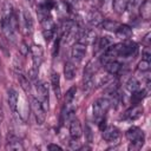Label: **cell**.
I'll list each match as a JSON object with an SVG mask.
<instances>
[{
    "label": "cell",
    "mask_w": 151,
    "mask_h": 151,
    "mask_svg": "<svg viewBox=\"0 0 151 151\" xmlns=\"http://www.w3.org/2000/svg\"><path fill=\"white\" fill-rule=\"evenodd\" d=\"M103 66L105 67L106 72H107V73H110V74H112V76L117 74V73L120 71V68H122V64H120V63H118V61H117V60H114V59H111V60L106 61Z\"/></svg>",
    "instance_id": "ac0fdd59"
},
{
    "label": "cell",
    "mask_w": 151,
    "mask_h": 151,
    "mask_svg": "<svg viewBox=\"0 0 151 151\" xmlns=\"http://www.w3.org/2000/svg\"><path fill=\"white\" fill-rule=\"evenodd\" d=\"M140 4L142 0H126V11L130 14H133L137 9H139Z\"/></svg>",
    "instance_id": "cb8c5ba5"
},
{
    "label": "cell",
    "mask_w": 151,
    "mask_h": 151,
    "mask_svg": "<svg viewBox=\"0 0 151 151\" xmlns=\"http://www.w3.org/2000/svg\"><path fill=\"white\" fill-rule=\"evenodd\" d=\"M5 149L7 151H22L24 145L17 136H14L13 133H8L7 139H6V144H5Z\"/></svg>",
    "instance_id": "ba28073f"
},
{
    "label": "cell",
    "mask_w": 151,
    "mask_h": 151,
    "mask_svg": "<svg viewBox=\"0 0 151 151\" xmlns=\"http://www.w3.org/2000/svg\"><path fill=\"white\" fill-rule=\"evenodd\" d=\"M18 79H19V83H20L22 90H24L27 94H31V90H32V88H31V83H29L28 78L20 73V74L18 76Z\"/></svg>",
    "instance_id": "7402d4cb"
},
{
    "label": "cell",
    "mask_w": 151,
    "mask_h": 151,
    "mask_svg": "<svg viewBox=\"0 0 151 151\" xmlns=\"http://www.w3.org/2000/svg\"><path fill=\"white\" fill-rule=\"evenodd\" d=\"M47 149L48 150H51V151H57V150H63V147L61 146H59V145H57V144H48L47 145Z\"/></svg>",
    "instance_id": "1f68e13d"
},
{
    "label": "cell",
    "mask_w": 151,
    "mask_h": 151,
    "mask_svg": "<svg viewBox=\"0 0 151 151\" xmlns=\"http://www.w3.org/2000/svg\"><path fill=\"white\" fill-rule=\"evenodd\" d=\"M112 6L117 14H122L126 11V0H113Z\"/></svg>",
    "instance_id": "603a6c76"
},
{
    "label": "cell",
    "mask_w": 151,
    "mask_h": 151,
    "mask_svg": "<svg viewBox=\"0 0 151 151\" xmlns=\"http://www.w3.org/2000/svg\"><path fill=\"white\" fill-rule=\"evenodd\" d=\"M29 52L32 55V61H33V68L39 70L41 61H42V55H44V51L42 47L40 45H32L29 47Z\"/></svg>",
    "instance_id": "52a82bcc"
},
{
    "label": "cell",
    "mask_w": 151,
    "mask_h": 151,
    "mask_svg": "<svg viewBox=\"0 0 151 151\" xmlns=\"http://www.w3.org/2000/svg\"><path fill=\"white\" fill-rule=\"evenodd\" d=\"M86 46L87 45H85L83 42H79V41H77L72 46V48H71V59L74 64H78L84 59V57L86 54Z\"/></svg>",
    "instance_id": "8992f818"
},
{
    "label": "cell",
    "mask_w": 151,
    "mask_h": 151,
    "mask_svg": "<svg viewBox=\"0 0 151 151\" xmlns=\"http://www.w3.org/2000/svg\"><path fill=\"white\" fill-rule=\"evenodd\" d=\"M0 64H1V63H0Z\"/></svg>",
    "instance_id": "e575fe53"
},
{
    "label": "cell",
    "mask_w": 151,
    "mask_h": 151,
    "mask_svg": "<svg viewBox=\"0 0 151 151\" xmlns=\"http://www.w3.org/2000/svg\"><path fill=\"white\" fill-rule=\"evenodd\" d=\"M87 21H88V24H90L91 26H93V27H99V26H101V24H103V21H104V15H103L99 11L92 9V11H90L88 14H87Z\"/></svg>",
    "instance_id": "7c38bea8"
},
{
    "label": "cell",
    "mask_w": 151,
    "mask_h": 151,
    "mask_svg": "<svg viewBox=\"0 0 151 151\" xmlns=\"http://www.w3.org/2000/svg\"><path fill=\"white\" fill-rule=\"evenodd\" d=\"M51 85H52V88H53V91H54L55 97L59 99V98L61 97L60 76H59V73H57V72H52V76H51Z\"/></svg>",
    "instance_id": "e0dca14e"
},
{
    "label": "cell",
    "mask_w": 151,
    "mask_h": 151,
    "mask_svg": "<svg viewBox=\"0 0 151 151\" xmlns=\"http://www.w3.org/2000/svg\"><path fill=\"white\" fill-rule=\"evenodd\" d=\"M101 131H103V134H101V136H103V139L106 140V142H109V143L117 140V139L119 138V136H120L119 130H118L116 126H112V125L105 126Z\"/></svg>",
    "instance_id": "30bf717a"
},
{
    "label": "cell",
    "mask_w": 151,
    "mask_h": 151,
    "mask_svg": "<svg viewBox=\"0 0 151 151\" xmlns=\"http://www.w3.org/2000/svg\"><path fill=\"white\" fill-rule=\"evenodd\" d=\"M138 53V46L136 42L131 40H124L123 42H119V52L118 57L122 58H130L134 57Z\"/></svg>",
    "instance_id": "5b68a950"
},
{
    "label": "cell",
    "mask_w": 151,
    "mask_h": 151,
    "mask_svg": "<svg viewBox=\"0 0 151 151\" xmlns=\"http://www.w3.org/2000/svg\"><path fill=\"white\" fill-rule=\"evenodd\" d=\"M35 86H37V92L39 94V100L42 103L45 110H48L50 98H48V88H47L46 83L45 81H38Z\"/></svg>",
    "instance_id": "9c48e42d"
},
{
    "label": "cell",
    "mask_w": 151,
    "mask_h": 151,
    "mask_svg": "<svg viewBox=\"0 0 151 151\" xmlns=\"http://www.w3.org/2000/svg\"><path fill=\"white\" fill-rule=\"evenodd\" d=\"M64 76L66 80H72L76 76V66L72 60H67L64 65Z\"/></svg>",
    "instance_id": "d6986e66"
},
{
    "label": "cell",
    "mask_w": 151,
    "mask_h": 151,
    "mask_svg": "<svg viewBox=\"0 0 151 151\" xmlns=\"http://www.w3.org/2000/svg\"><path fill=\"white\" fill-rule=\"evenodd\" d=\"M114 33L117 38L123 39V40H129L132 37V28L127 25H119Z\"/></svg>",
    "instance_id": "2e32d148"
},
{
    "label": "cell",
    "mask_w": 151,
    "mask_h": 151,
    "mask_svg": "<svg viewBox=\"0 0 151 151\" xmlns=\"http://www.w3.org/2000/svg\"><path fill=\"white\" fill-rule=\"evenodd\" d=\"M137 70L139 72H147L150 70V61L142 59V61H139V64L137 66Z\"/></svg>",
    "instance_id": "f1b7e54d"
},
{
    "label": "cell",
    "mask_w": 151,
    "mask_h": 151,
    "mask_svg": "<svg viewBox=\"0 0 151 151\" xmlns=\"http://www.w3.org/2000/svg\"><path fill=\"white\" fill-rule=\"evenodd\" d=\"M31 110L34 114L37 124H39V125L44 124V122L46 119V110H45L42 103L39 100V98L32 97V99H31Z\"/></svg>",
    "instance_id": "277c9868"
},
{
    "label": "cell",
    "mask_w": 151,
    "mask_h": 151,
    "mask_svg": "<svg viewBox=\"0 0 151 151\" xmlns=\"http://www.w3.org/2000/svg\"><path fill=\"white\" fill-rule=\"evenodd\" d=\"M125 136H126V139L130 142V145H129L130 150H138L143 146V144H144V132L139 127L131 126L125 132Z\"/></svg>",
    "instance_id": "7a4b0ae2"
},
{
    "label": "cell",
    "mask_w": 151,
    "mask_h": 151,
    "mask_svg": "<svg viewBox=\"0 0 151 151\" xmlns=\"http://www.w3.org/2000/svg\"><path fill=\"white\" fill-rule=\"evenodd\" d=\"M146 96H147V91H146V90H142V91H140V90H137V91L132 92L131 101H132L133 105H136V104H140L142 100H143Z\"/></svg>",
    "instance_id": "44dd1931"
},
{
    "label": "cell",
    "mask_w": 151,
    "mask_h": 151,
    "mask_svg": "<svg viewBox=\"0 0 151 151\" xmlns=\"http://www.w3.org/2000/svg\"><path fill=\"white\" fill-rule=\"evenodd\" d=\"M85 132H86V134H87V140H88V142H91V140H92V131H91L90 126H86Z\"/></svg>",
    "instance_id": "d6a6232c"
},
{
    "label": "cell",
    "mask_w": 151,
    "mask_h": 151,
    "mask_svg": "<svg viewBox=\"0 0 151 151\" xmlns=\"http://www.w3.org/2000/svg\"><path fill=\"white\" fill-rule=\"evenodd\" d=\"M110 106H111V101L107 98H105V97L98 98L93 103V106H92V112H93L94 119L97 122H100L103 118H105V114L109 111Z\"/></svg>",
    "instance_id": "3957f363"
},
{
    "label": "cell",
    "mask_w": 151,
    "mask_h": 151,
    "mask_svg": "<svg viewBox=\"0 0 151 151\" xmlns=\"http://www.w3.org/2000/svg\"><path fill=\"white\" fill-rule=\"evenodd\" d=\"M39 15H40V24L42 27V35L45 40L48 42L51 41V39L55 33V25L51 19V17L48 15V12L39 8Z\"/></svg>",
    "instance_id": "6da1fadb"
},
{
    "label": "cell",
    "mask_w": 151,
    "mask_h": 151,
    "mask_svg": "<svg viewBox=\"0 0 151 151\" xmlns=\"http://www.w3.org/2000/svg\"><path fill=\"white\" fill-rule=\"evenodd\" d=\"M0 140H1V134H0Z\"/></svg>",
    "instance_id": "836d02e7"
},
{
    "label": "cell",
    "mask_w": 151,
    "mask_h": 151,
    "mask_svg": "<svg viewBox=\"0 0 151 151\" xmlns=\"http://www.w3.org/2000/svg\"><path fill=\"white\" fill-rule=\"evenodd\" d=\"M110 45H112V41L109 39V37H101L98 40V48L105 51Z\"/></svg>",
    "instance_id": "83f0119b"
},
{
    "label": "cell",
    "mask_w": 151,
    "mask_h": 151,
    "mask_svg": "<svg viewBox=\"0 0 151 151\" xmlns=\"http://www.w3.org/2000/svg\"><path fill=\"white\" fill-rule=\"evenodd\" d=\"M22 22H24V28H25L26 34H32L33 27H34V21H33L32 14L28 11L22 12Z\"/></svg>",
    "instance_id": "9a60e30c"
},
{
    "label": "cell",
    "mask_w": 151,
    "mask_h": 151,
    "mask_svg": "<svg viewBox=\"0 0 151 151\" xmlns=\"http://www.w3.org/2000/svg\"><path fill=\"white\" fill-rule=\"evenodd\" d=\"M119 25H120V24H118V22H116V21H113V20L104 19V21H103V24H101V27H103L104 29H106V31L116 32V29L118 28Z\"/></svg>",
    "instance_id": "d4e9b609"
},
{
    "label": "cell",
    "mask_w": 151,
    "mask_h": 151,
    "mask_svg": "<svg viewBox=\"0 0 151 151\" xmlns=\"http://www.w3.org/2000/svg\"><path fill=\"white\" fill-rule=\"evenodd\" d=\"M126 88H127V91L129 92H134V91H137V90H139V81L134 78V77H131V78H129V80L126 81Z\"/></svg>",
    "instance_id": "484cf974"
},
{
    "label": "cell",
    "mask_w": 151,
    "mask_h": 151,
    "mask_svg": "<svg viewBox=\"0 0 151 151\" xmlns=\"http://www.w3.org/2000/svg\"><path fill=\"white\" fill-rule=\"evenodd\" d=\"M70 136L72 139H79L83 136V129L79 119H72L70 123Z\"/></svg>",
    "instance_id": "4fadbf2b"
},
{
    "label": "cell",
    "mask_w": 151,
    "mask_h": 151,
    "mask_svg": "<svg viewBox=\"0 0 151 151\" xmlns=\"http://www.w3.org/2000/svg\"><path fill=\"white\" fill-rule=\"evenodd\" d=\"M143 114V106L140 104H136L131 106L125 113H124V119L126 120H136Z\"/></svg>",
    "instance_id": "8fae6325"
},
{
    "label": "cell",
    "mask_w": 151,
    "mask_h": 151,
    "mask_svg": "<svg viewBox=\"0 0 151 151\" xmlns=\"http://www.w3.org/2000/svg\"><path fill=\"white\" fill-rule=\"evenodd\" d=\"M7 101H8V106L12 110L13 113H17V109H18V101H19V96L18 92L14 88H9L7 91Z\"/></svg>",
    "instance_id": "5bb4252c"
},
{
    "label": "cell",
    "mask_w": 151,
    "mask_h": 151,
    "mask_svg": "<svg viewBox=\"0 0 151 151\" xmlns=\"http://www.w3.org/2000/svg\"><path fill=\"white\" fill-rule=\"evenodd\" d=\"M76 91H77L76 86H72V87H70L67 90V92L65 94V98H64L65 104H72V101H73V99L76 97Z\"/></svg>",
    "instance_id": "4316f807"
},
{
    "label": "cell",
    "mask_w": 151,
    "mask_h": 151,
    "mask_svg": "<svg viewBox=\"0 0 151 151\" xmlns=\"http://www.w3.org/2000/svg\"><path fill=\"white\" fill-rule=\"evenodd\" d=\"M142 57H143L142 59H144V60H147V61H150V60H151V51H150L149 46H146V47L144 48Z\"/></svg>",
    "instance_id": "f546056e"
},
{
    "label": "cell",
    "mask_w": 151,
    "mask_h": 151,
    "mask_svg": "<svg viewBox=\"0 0 151 151\" xmlns=\"http://www.w3.org/2000/svg\"><path fill=\"white\" fill-rule=\"evenodd\" d=\"M139 14L145 20L150 19V17H151V4H150V0H145L144 2L140 4V6H139Z\"/></svg>",
    "instance_id": "ffe728a7"
},
{
    "label": "cell",
    "mask_w": 151,
    "mask_h": 151,
    "mask_svg": "<svg viewBox=\"0 0 151 151\" xmlns=\"http://www.w3.org/2000/svg\"><path fill=\"white\" fill-rule=\"evenodd\" d=\"M60 37L57 39V41L54 42V47H53V55H55V54H58V50H59V44H60Z\"/></svg>",
    "instance_id": "4dcf8cb0"
}]
</instances>
